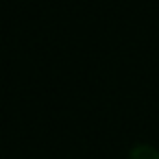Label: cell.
Here are the masks:
<instances>
[{
	"label": "cell",
	"mask_w": 159,
	"mask_h": 159,
	"mask_svg": "<svg viewBox=\"0 0 159 159\" xmlns=\"http://www.w3.org/2000/svg\"><path fill=\"white\" fill-rule=\"evenodd\" d=\"M131 159H159V150L148 144H139L131 150Z\"/></svg>",
	"instance_id": "6da1fadb"
}]
</instances>
